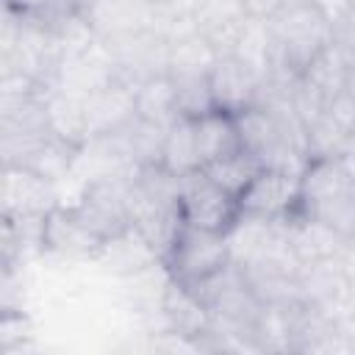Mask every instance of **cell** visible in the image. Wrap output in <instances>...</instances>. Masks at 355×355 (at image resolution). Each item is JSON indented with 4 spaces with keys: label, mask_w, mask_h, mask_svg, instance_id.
<instances>
[{
    "label": "cell",
    "mask_w": 355,
    "mask_h": 355,
    "mask_svg": "<svg viewBox=\"0 0 355 355\" xmlns=\"http://www.w3.org/2000/svg\"><path fill=\"white\" fill-rule=\"evenodd\" d=\"M266 25L277 50V64L269 78H300L336 39V25L316 8L313 0H288L272 19H266Z\"/></svg>",
    "instance_id": "cell-1"
},
{
    "label": "cell",
    "mask_w": 355,
    "mask_h": 355,
    "mask_svg": "<svg viewBox=\"0 0 355 355\" xmlns=\"http://www.w3.org/2000/svg\"><path fill=\"white\" fill-rule=\"evenodd\" d=\"M302 211L341 239H355V169L344 158H311L302 169Z\"/></svg>",
    "instance_id": "cell-2"
},
{
    "label": "cell",
    "mask_w": 355,
    "mask_h": 355,
    "mask_svg": "<svg viewBox=\"0 0 355 355\" xmlns=\"http://www.w3.org/2000/svg\"><path fill=\"white\" fill-rule=\"evenodd\" d=\"M161 263L172 280L183 286H197L233 263L227 233H214V230L183 225L172 247L161 258Z\"/></svg>",
    "instance_id": "cell-3"
},
{
    "label": "cell",
    "mask_w": 355,
    "mask_h": 355,
    "mask_svg": "<svg viewBox=\"0 0 355 355\" xmlns=\"http://www.w3.org/2000/svg\"><path fill=\"white\" fill-rule=\"evenodd\" d=\"M175 202L183 225L214 230V233H230L241 216L239 200L225 189H219L214 180H208L202 169L180 178Z\"/></svg>",
    "instance_id": "cell-4"
},
{
    "label": "cell",
    "mask_w": 355,
    "mask_h": 355,
    "mask_svg": "<svg viewBox=\"0 0 355 355\" xmlns=\"http://www.w3.org/2000/svg\"><path fill=\"white\" fill-rule=\"evenodd\" d=\"M244 216H258L269 222H286L302 211V175L263 166L252 183L239 197Z\"/></svg>",
    "instance_id": "cell-5"
},
{
    "label": "cell",
    "mask_w": 355,
    "mask_h": 355,
    "mask_svg": "<svg viewBox=\"0 0 355 355\" xmlns=\"http://www.w3.org/2000/svg\"><path fill=\"white\" fill-rule=\"evenodd\" d=\"M105 250L100 239L72 205H55L44 214V252L69 261H97Z\"/></svg>",
    "instance_id": "cell-6"
},
{
    "label": "cell",
    "mask_w": 355,
    "mask_h": 355,
    "mask_svg": "<svg viewBox=\"0 0 355 355\" xmlns=\"http://www.w3.org/2000/svg\"><path fill=\"white\" fill-rule=\"evenodd\" d=\"M208 83H211V97H214V105L219 111H227V114H241L244 108L255 105L261 100V92H263V78L247 67L241 58L236 55H219L214 69L208 72Z\"/></svg>",
    "instance_id": "cell-7"
},
{
    "label": "cell",
    "mask_w": 355,
    "mask_h": 355,
    "mask_svg": "<svg viewBox=\"0 0 355 355\" xmlns=\"http://www.w3.org/2000/svg\"><path fill=\"white\" fill-rule=\"evenodd\" d=\"M161 6L150 0H92L83 8V17L100 36V42H114L139 31H150L158 25Z\"/></svg>",
    "instance_id": "cell-8"
},
{
    "label": "cell",
    "mask_w": 355,
    "mask_h": 355,
    "mask_svg": "<svg viewBox=\"0 0 355 355\" xmlns=\"http://www.w3.org/2000/svg\"><path fill=\"white\" fill-rule=\"evenodd\" d=\"M116 78H119V64H116L111 47L105 42H97L78 55L61 58V64L55 69V86L53 89L86 97L94 89H100Z\"/></svg>",
    "instance_id": "cell-9"
},
{
    "label": "cell",
    "mask_w": 355,
    "mask_h": 355,
    "mask_svg": "<svg viewBox=\"0 0 355 355\" xmlns=\"http://www.w3.org/2000/svg\"><path fill=\"white\" fill-rule=\"evenodd\" d=\"M61 183H53L25 166L3 164V216L47 214L61 205Z\"/></svg>",
    "instance_id": "cell-10"
},
{
    "label": "cell",
    "mask_w": 355,
    "mask_h": 355,
    "mask_svg": "<svg viewBox=\"0 0 355 355\" xmlns=\"http://www.w3.org/2000/svg\"><path fill=\"white\" fill-rule=\"evenodd\" d=\"M119 64V78L128 83H139L150 75L166 72V39L158 28L139 31L114 42H105Z\"/></svg>",
    "instance_id": "cell-11"
},
{
    "label": "cell",
    "mask_w": 355,
    "mask_h": 355,
    "mask_svg": "<svg viewBox=\"0 0 355 355\" xmlns=\"http://www.w3.org/2000/svg\"><path fill=\"white\" fill-rule=\"evenodd\" d=\"M89 136H108L136 116V86L116 78L83 97Z\"/></svg>",
    "instance_id": "cell-12"
},
{
    "label": "cell",
    "mask_w": 355,
    "mask_h": 355,
    "mask_svg": "<svg viewBox=\"0 0 355 355\" xmlns=\"http://www.w3.org/2000/svg\"><path fill=\"white\" fill-rule=\"evenodd\" d=\"M247 14L241 0H200L194 8V22L200 33L216 47L219 55H227L247 25Z\"/></svg>",
    "instance_id": "cell-13"
},
{
    "label": "cell",
    "mask_w": 355,
    "mask_h": 355,
    "mask_svg": "<svg viewBox=\"0 0 355 355\" xmlns=\"http://www.w3.org/2000/svg\"><path fill=\"white\" fill-rule=\"evenodd\" d=\"M44 119H47V130L75 147H86L92 141L89 136V125H86V105L83 97L53 89L47 94L44 103Z\"/></svg>",
    "instance_id": "cell-14"
},
{
    "label": "cell",
    "mask_w": 355,
    "mask_h": 355,
    "mask_svg": "<svg viewBox=\"0 0 355 355\" xmlns=\"http://www.w3.org/2000/svg\"><path fill=\"white\" fill-rule=\"evenodd\" d=\"M352 67H355V61L347 55V50L333 39L311 64H308V69L300 75L308 86H313L327 103L336 97V94H341L344 89H347V80H349V75H352Z\"/></svg>",
    "instance_id": "cell-15"
},
{
    "label": "cell",
    "mask_w": 355,
    "mask_h": 355,
    "mask_svg": "<svg viewBox=\"0 0 355 355\" xmlns=\"http://www.w3.org/2000/svg\"><path fill=\"white\" fill-rule=\"evenodd\" d=\"M136 116L158 128H169L178 114V92L169 72L150 75L136 83Z\"/></svg>",
    "instance_id": "cell-16"
},
{
    "label": "cell",
    "mask_w": 355,
    "mask_h": 355,
    "mask_svg": "<svg viewBox=\"0 0 355 355\" xmlns=\"http://www.w3.org/2000/svg\"><path fill=\"white\" fill-rule=\"evenodd\" d=\"M158 166H164L169 175L183 178L191 172L202 169L200 161V150H197V133H194V119L189 116H178L166 133H164V144H161V158Z\"/></svg>",
    "instance_id": "cell-17"
},
{
    "label": "cell",
    "mask_w": 355,
    "mask_h": 355,
    "mask_svg": "<svg viewBox=\"0 0 355 355\" xmlns=\"http://www.w3.org/2000/svg\"><path fill=\"white\" fill-rule=\"evenodd\" d=\"M216 58H219L216 47L200 31L166 42V72L172 78H200V75H208L214 69Z\"/></svg>",
    "instance_id": "cell-18"
},
{
    "label": "cell",
    "mask_w": 355,
    "mask_h": 355,
    "mask_svg": "<svg viewBox=\"0 0 355 355\" xmlns=\"http://www.w3.org/2000/svg\"><path fill=\"white\" fill-rule=\"evenodd\" d=\"M194 133H197V150H200V161L202 166L230 155L236 150H241L239 144V128H236V116L227 111H208L202 116L194 119Z\"/></svg>",
    "instance_id": "cell-19"
},
{
    "label": "cell",
    "mask_w": 355,
    "mask_h": 355,
    "mask_svg": "<svg viewBox=\"0 0 355 355\" xmlns=\"http://www.w3.org/2000/svg\"><path fill=\"white\" fill-rule=\"evenodd\" d=\"M227 55L241 58L247 67H252L266 80L277 64V50H275V39L269 33V25L263 19H247V25L241 28V33H239V39Z\"/></svg>",
    "instance_id": "cell-20"
},
{
    "label": "cell",
    "mask_w": 355,
    "mask_h": 355,
    "mask_svg": "<svg viewBox=\"0 0 355 355\" xmlns=\"http://www.w3.org/2000/svg\"><path fill=\"white\" fill-rule=\"evenodd\" d=\"M261 169H263V164H261L255 155H250L247 150H236V153H230V155H222V158L205 164V166H202V175H205L208 180H214L219 189H225L227 194H233V197L239 200V197L244 194V189L252 183V178H255Z\"/></svg>",
    "instance_id": "cell-21"
},
{
    "label": "cell",
    "mask_w": 355,
    "mask_h": 355,
    "mask_svg": "<svg viewBox=\"0 0 355 355\" xmlns=\"http://www.w3.org/2000/svg\"><path fill=\"white\" fill-rule=\"evenodd\" d=\"M349 141V130L330 114L324 111L305 128V153L311 158H341Z\"/></svg>",
    "instance_id": "cell-22"
},
{
    "label": "cell",
    "mask_w": 355,
    "mask_h": 355,
    "mask_svg": "<svg viewBox=\"0 0 355 355\" xmlns=\"http://www.w3.org/2000/svg\"><path fill=\"white\" fill-rule=\"evenodd\" d=\"M175 80V92H178V114L197 119L208 111H214V97H211V83L208 75L200 78H172Z\"/></svg>",
    "instance_id": "cell-23"
},
{
    "label": "cell",
    "mask_w": 355,
    "mask_h": 355,
    "mask_svg": "<svg viewBox=\"0 0 355 355\" xmlns=\"http://www.w3.org/2000/svg\"><path fill=\"white\" fill-rule=\"evenodd\" d=\"M33 338V324L28 319L25 311H3V322H0V347L6 355L28 349Z\"/></svg>",
    "instance_id": "cell-24"
},
{
    "label": "cell",
    "mask_w": 355,
    "mask_h": 355,
    "mask_svg": "<svg viewBox=\"0 0 355 355\" xmlns=\"http://www.w3.org/2000/svg\"><path fill=\"white\" fill-rule=\"evenodd\" d=\"M288 0H241V6H244V14L250 17V19H272L283 6H286Z\"/></svg>",
    "instance_id": "cell-25"
},
{
    "label": "cell",
    "mask_w": 355,
    "mask_h": 355,
    "mask_svg": "<svg viewBox=\"0 0 355 355\" xmlns=\"http://www.w3.org/2000/svg\"><path fill=\"white\" fill-rule=\"evenodd\" d=\"M313 3H316V8H319L333 25L344 22L347 14H349V8H352V0H313Z\"/></svg>",
    "instance_id": "cell-26"
},
{
    "label": "cell",
    "mask_w": 355,
    "mask_h": 355,
    "mask_svg": "<svg viewBox=\"0 0 355 355\" xmlns=\"http://www.w3.org/2000/svg\"><path fill=\"white\" fill-rule=\"evenodd\" d=\"M69 3H72V6L78 8V11H83V8H86V6L92 3V0H69Z\"/></svg>",
    "instance_id": "cell-27"
},
{
    "label": "cell",
    "mask_w": 355,
    "mask_h": 355,
    "mask_svg": "<svg viewBox=\"0 0 355 355\" xmlns=\"http://www.w3.org/2000/svg\"><path fill=\"white\" fill-rule=\"evenodd\" d=\"M150 3H153V6H166L169 0H150Z\"/></svg>",
    "instance_id": "cell-28"
}]
</instances>
